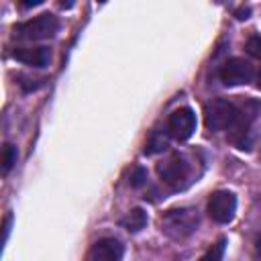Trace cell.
Masks as SVG:
<instances>
[{
	"label": "cell",
	"instance_id": "11",
	"mask_svg": "<svg viewBox=\"0 0 261 261\" xmlns=\"http://www.w3.org/2000/svg\"><path fill=\"white\" fill-rule=\"evenodd\" d=\"M224 251H226V239H218L198 261H224Z\"/></svg>",
	"mask_w": 261,
	"mask_h": 261
},
{
	"label": "cell",
	"instance_id": "6",
	"mask_svg": "<svg viewBox=\"0 0 261 261\" xmlns=\"http://www.w3.org/2000/svg\"><path fill=\"white\" fill-rule=\"evenodd\" d=\"M237 214V196L232 192H214L208 200V216L218 224H228Z\"/></svg>",
	"mask_w": 261,
	"mask_h": 261
},
{
	"label": "cell",
	"instance_id": "9",
	"mask_svg": "<svg viewBox=\"0 0 261 261\" xmlns=\"http://www.w3.org/2000/svg\"><path fill=\"white\" fill-rule=\"evenodd\" d=\"M12 57L24 65L31 67H47L51 61V51L49 47H16L12 51Z\"/></svg>",
	"mask_w": 261,
	"mask_h": 261
},
{
	"label": "cell",
	"instance_id": "3",
	"mask_svg": "<svg viewBox=\"0 0 261 261\" xmlns=\"http://www.w3.org/2000/svg\"><path fill=\"white\" fill-rule=\"evenodd\" d=\"M157 175L171 190H184V188H188L194 181L192 179L194 167H192V161L186 155L169 153L163 161L157 163Z\"/></svg>",
	"mask_w": 261,
	"mask_h": 261
},
{
	"label": "cell",
	"instance_id": "4",
	"mask_svg": "<svg viewBox=\"0 0 261 261\" xmlns=\"http://www.w3.org/2000/svg\"><path fill=\"white\" fill-rule=\"evenodd\" d=\"M59 31V20L55 14L51 12H43L31 20L18 22L14 24L12 33L16 39H24V41H43V39H51L55 37V33Z\"/></svg>",
	"mask_w": 261,
	"mask_h": 261
},
{
	"label": "cell",
	"instance_id": "21",
	"mask_svg": "<svg viewBox=\"0 0 261 261\" xmlns=\"http://www.w3.org/2000/svg\"><path fill=\"white\" fill-rule=\"evenodd\" d=\"M259 255H261V241H259Z\"/></svg>",
	"mask_w": 261,
	"mask_h": 261
},
{
	"label": "cell",
	"instance_id": "5",
	"mask_svg": "<svg viewBox=\"0 0 261 261\" xmlns=\"http://www.w3.org/2000/svg\"><path fill=\"white\" fill-rule=\"evenodd\" d=\"M218 77L224 86H243L253 80V65L243 57H230L226 59L220 69Z\"/></svg>",
	"mask_w": 261,
	"mask_h": 261
},
{
	"label": "cell",
	"instance_id": "20",
	"mask_svg": "<svg viewBox=\"0 0 261 261\" xmlns=\"http://www.w3.org/2000/svg\"><path fill=\"white\" fill-rule=\"evenodd\" d=\"M257 88L261 90V65H259V71H257Z\"/></svg>",
	"mask_w": 261,
	"mask_h": 261
},
{
	"label": "cell",
	"instance_id": "10",
	"mask_svg": "<svg viewBox=\"0 0 261 261\" xmlns=\"http://www.w3.org/2000/svg\"><path fill=\"white\" fill-rule=\"evenodd\" d=\"M145 224H147V212L143 208H133L120 218V226L126 228L128 232H139L145 228Z\"/></svg>",
	"mask_w": 261,
	"mask_h": 261
},
{
	"label": "cell",
	"instance_id": "2",
	"mask_svg": "<svg viewBox=\"0 0 261 261\" xmlns=\"http://www.w3.org/2000/svg\"><path fill=\"white\" fill-rule=\"evenodd\" d=\"M200 224V214L196 208L181 206V208H169L159 218V228L163 234H167L173 241H181L190 237Z\"/></svg>",
	"mask_w": 261,
	"mask_h": 261
},
{
	"label": "cell",
	"instance_id": "1",
	"mask_svg": "<svg viewBox=\"0 0 261 261\" xmlns=\"http://www.w3.org/2000/svg\"><path fill=\"white\" fill-rule=\"evenodd\" d=\"M204 122H206V128L212 133L228 130L230 137H234V135H241L251 128L253 112H251L247 100L237 104V102H230L224 98H216L206 106Z\"/></svg>",
	"mask_w": 261,
	"mask_h": 261
},
{
	"label": "cell",
	"instance_id": "19",
	"mask_svg": "<svg viewBox=\"0 0 261 261\" xmlns=\"http://www.w3.org/2000/svg\"><path fill=\"white\" fill-rule=\"evenodd\" d=\"M41 2H43V0H31V2H22L20 6H22V8H29V6H37V4H41Z\"/></svg>",
	"mask_w": 261,
	"mask_h": 261
},
{
	"label": "cell",
	"instance_id": "14",
	"mask_svg": "<svg viewBox=\"0 0 261 261\" xmlns=\"http://www.w3.org/2000/svg\"><path fill=\"white\" fill-rule=\"evenodd\" d=\"M128 184H130V188H141V186H145V184H147V169L141 167V165H135V167L130 169Z\"/></svg>",
	"mask_w": 261,
	"mask_h": 261
},
{
	"label": "cell",
	"instance_id": "7",
	"mask_svg": "<svg viewBox=\"0 0 261 261\" xmlns=\"http://www.w3.org/2000/svg\"><path fill=\"white\" fill-rule=\"evenodd\" d=\"M194 130H196V114L192 108L181 106L167 116V133L175 141H188L194 135Z\"/></svg>",
	"mask_w": 261,
	"mask_h": 261
},
{
	"label": "cell",
	"instance_id": "12",
	"mask_svg": "<svg viewBox=\"0 0 261 261\" xmlns=\"http://www.w3.org/2000/svg\"><path fill=\"white\" fill-rule=\"evenodd\" d=\"M16 161H18V151H16V147L10 145V143H6L4 149H2V173L6 175V173L16 165Z\"/></svg>",
	"mask_w": 261,
	"mask_h": 261
},
{
	"label": "cell",
	"instance_id": "18",
	"mask_svg": "<svg viewBox=\"0 0 261 261\" xmlns=\"http://www.w3.org/2000/svg\"><path fill=\"white\" fill-rule=\"evenodd\" d=\"M249 6H245V8H241V10H237V18L239 20H243V18H249Z\"/></svg>",
	"mask_w": 261,
	"mask_h": 261
},
{
	"label": "cell",
	"instance_id": "16",
	"mask_svg": "<svg viewBox=\"0 0 261 261\" xmlns=\"http://www.w3.org/2000/svg\"><path fill=\"white\" fill-rule=\"evenodd\" d=\"M247 51L253 57H261V35H251L247 39Z\"/></svg>",
	"mask_w": 261,
	"mask_h": 261
},
{
	"label": "cell",
	"instance_id": "15",
	"mask_svg": "<svg viewBox=\"0 0 261 261\" xmlns=\"http://www.w3.org/2000/svg\"><path fill=\"white\" fill-rule=\"evenodd\" d=\"M251 226L261 232V198H257L251 208Z\"/></svg>",
	"mask_w": 261,
	"mask_h": 261
},
{
	"label": "cell",
	"instance_id": "13",
	"mask_svg": "<svg viewBox=\"0 0 261 261\" xmlns=\"http://www.w3.org/2000/svg\"><path fill=\"white\" fill-rule=\"evenodd\" d=\"M167 149V139L159 133H153L149 137V141L145 143V155H153V153H159V151H165Z\"/></svg>",
	"mask_w": 261,
	"mask_h": 261
},
{
	"label": "cell",
	"instance_id": "17",
	"mask_svg": "<svg viewBox=\"0 0 261 261\" xmlns=\"http://www.w3.org/2000/svg\"><path fill=\"white\" fill-rule=\"evenodd\" d=\"M10 224H12V214H6V216H4V237H2V243H6V241H8Z\"/></svg>",
	"mask_w": 261,
	"mask_h": 261
},
{
	"label": "cell",
	"instance_id": "8",
	"mask_svg": "<svg viewBox=\"0 0 261 261\" xmlns=\"http://www.w3.org/2000/svg\"><path fill=\"white\" fill-rule=\"evenodd\" d=\"M124 255V247L118 239L106 237L92 245L86 261H120Z\"/></svg>",
	"mask_w": 261,
	"mask_h": 261
}]
</instances>
